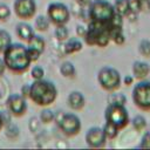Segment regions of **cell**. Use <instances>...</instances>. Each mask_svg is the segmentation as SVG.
I'll return each mask as SVG.
<instances>
[{"instance_id":"obj_1","label":"cell","mask_w":150,"mask_h":150,"mask_svg":"<svg viewBox=\"0 0 150 150\" xmlns=\"http://www.w3.org/2000/svg\"><path fill=\"white\" fill-rule=\"evenodd\" d=\"M6 68L14 74H23L30 67L32 60L28 54L27 46L15 42L11 43L2 53Z\"/></svg>"},{"instance_id":"obj_2","label":"cell","mask_w":150,"mask_h":150,"mask_svg":"<svg viewBox=\"0 0 150 150\" xmlns=\"http://www.w3.org/2000/svg\"><path fill=\"white\" fill-rule=\"evenodd\" d=\"M59 91L56 86L49 80H34L30 83L29 98L40 107H49L57 98Z\"/></svg>"},{"instance_id":"obj_3","label":"cell","mask_w":150,"mask_h":150,"mask_svg":"<svg viewBox=\"0 0 150 150\" xmlns=\"http://www.w3.org/2000/svg\"><path fill=\"white\" fill-rule=\"evenodd\" d=\"M110 23H101L95 21H89L87 26V33L83 38L86 45L96 46L104 48L111 41L110 39Z\"/></svg>"},{"instance_id":"obj_4","label":"cell","mask_w":150,"mask_h":150,"mask_svg":"<svg viewBox=\"0 0 150 150\" xmlns=\"http://www.w3.org/2000/svg\"><path fill=\"white\" fill-rule=\"evenodd\" d=\"M114 5L107 0H91L88 5V18L89 21L110 23L115 15Z\"/></svg>"},{"instance_id":"obj_5","label":"cell","mask_w":150,"mask_h":150,"mask_svg":"<svg viewBox=\"0 0 150 150\" xmlns=\"http://www.w3.org/2000/svg\"><path fill=\"white\" fill-rule=\"evenodd\" d=\"M97 82L100 87L105 91H116L122 83V77L120 71L110 66L102 67L97 73Z\"/></svg>"},{"instance_id":"obj_6","label":"cell","mask_w":150,"mask_h":150,"mask_svg":"<svg viewBox=\"0 0 150 150\" xmlns=\"http://www.w3.org/2000/svg\"><path fill=\"white\" fill-rule=\"evenodd\" d=\"M131 97L134 104L142 111H150V81L139 80L132 88Z\"/></svg>"},{"instance_id":"obj_7","label":"cell","mask_w":150,"mask_h":150,"mask_svg":"<svg viewBox=\"0 0 150 150\" xmlns=\"http://www.w3.org/2000/svg\"><path fill=\"white\" fill-rule=\"evenodd\" d=\"M104 120L105 122H109L117 127L120 130L124 129L130 122L129 112L125 105L121 104H108L104 110Z\"/></svg>"},{"instance_id":"obj_8","label":"cell","mask_w":150,"mask_h":150,"mask_svg":"<svg viewBox=\"0 0 150 150\" xmlns=\"http://www.w3.org/2000/svg\"><path fill=\"white\" fill-rule=\"evenodd\" d=\"M47 18L54 26L67 25L70 19L69 8L62 2H52L47 8Z\"/></svg>"},{"instance_id":"obj_9","label":"cell","mask_w":150,"mask_h":150,"mask_svg":"<svg viewBox=\"0 0 150 150\" xmlns=\"http://www.w3.org/2000/svg\"><path fill=\"white\" fill-rule=\"evenodd\" d=\"M57 125L60 130L62 131V134L68 137L76 136L81 131V128H82L80 117L73 112H68V114L64 112L62 118L57 122Z\"/></svg>"},{"instance_id":"obj_10","label":"cell","mask_w":150,"mask_h":150,"mask_svg":"<svg viewBox=\"0 0 150 150\" xmlns=\"http://www.w3.org/2000/svg\"><path fill=\"white\" fill-rule=\"evenodd\" d=\"M13 11L15 15L21 20L33 19L36 14V1L35 0H14Z\"/></svg>"},{"instance_id":"obj_11","label":"cell","mask_w":150,"mask_h":150,"mask_svg":"<svg viewBox=\"0 0 150 150\" xmlns=\"http://www.w3.org/2000/svg\"><path fill=\"white\" fill-rule=\"evenodd\" d=\"M6 107L8 112L15 117H21L27 111V102L21 94H11L6 100Z\"/></svg>"},{"instance_id":"obj_12","label":"cell","mask_w":150,"mask_h":150,"mask_svg":"<svg viewBox=\"0 0 150 150\" xmlns=\"http://www.w3.org/2000/svg\"><path fill=\"white\" fill-rule=\"evenodd\" d=\"M107 136L101 127H90L84 135V141L89 148L100 149L107 143Z\"/></svg>"},{"instance_id":"obj_13","label":"cell","mask_w":150,"mask_h":150,"mask_svg":"<svg viewBox=\"0 0 150 150\" xmlns=\"http://www.w3.org/2000/svg\"><path fill=\"white\" fill-rule=\"evenodd\" d=\"M67 103H68L70 109H73L74 111H79V110H82L84 108L86 97L81 91L73 90V91L69 93V95L67 97Z\"/></svg>"},{"instance_id":"obj_14","label":"cell","mask_w":150,"mask_h":150,"mask_svg":"<svg viewBox=\"0 0 150 150\" xmlns=\"http://www.w3.org/2000/svg\"><path fill=\"white\" fill-rule=\"evenodd\" d=\"M131 71L136 80H144L150 74V66L144 61H135L131 66Z\"/></svg>"},{"instance_id":"obj_15","label":"cell","mask_w":150,"mask_h":150,"mask_svg":"<svg viewBox=\"0 0 150 150\" xmlns=\"http://www.w3.org/2000/svg\"><path fill=\"white\" fill-rule=\"evenodd\" d=\"M15 33H16L18 38L25 42H28L35 34L33 27L27 22H19L15 26Z\"/></svg>"},{"instance_id":"obj_16","label":"cell","mask_w":150,"mask_h":150,"mask_svg":"<svg viewBox=\"0 0 150 150\" xmlns=\"http://www.w3.org/2000/svg\"><path fill=\"white\" fill-rule=\"evenodd\" d=\"M83 48V42L76 36V38H68V40L64 41V47H63V52L67 55L70 54H75L79 53L80 50H82Z\"/></svg>"},{"instance_id":"obj_17","label":"cell","mask_w":150,"mask_h":150,"mask_svg":"<svg viewBox=\"0 0 150 150\" xmlns=\"http://www.w3.org/2000/svg\"><path fill=\"white\" fill-rule=\"evenodd\" d=\"M28 43V48H32V49H35L38 50L39 53H43L45 52V48H46V40L43 36L41 35H38V34H34V36L27 42Z\"/></svg>"},{"instance_id":"obj_18","label":"cell","mask_w":150,"mask_h":150,"mask_svg":"<svg viewBox=\"0 0 150 150\" xmlns=\"http://www.w3.org/2000/svg\"><path fill=\"white\" fill-rule=\"evenodd\" d=\"M60 74L66 79H74L76 75V68L70 61H64L60 66Z\"/></svg>"},{"instance_id":"obj_19","label":"cell","mask_w":150,"mask_h":150,"mask_svg":"<svg viewBox=\"0 0 150 150\" xmlns=\"http://www.w3.org/2000/svg\"><path fill=\"white\" fill-rule=\"evenodd\" d=\"M110 39L117 46L124 45L125 36L123 34V29L121 27H110Z\"/></svg>"},{"instance_id":"obj_20","label":"cell","mask_w":150,"mask_h":150,"mask_svg":"<svg viewBox=\"0 0 150 150\" xmlns=\"http://www.w3.org/2000/svg\"><path fill=\"white\" fill-rule=\"evenodd\" d=\"M49 26H50V21L48 20L47 16L45 15H38L35 18V22H34V27L38 32H47L49 29Z\"/></svg>"},{"instance_id":"obj_21","label":"cell","mask_w":150,"mask_h":150,"mask_svg":"<svg viewBox=\"0 0 150 150\" xmlns=\"http://www.w3.org/2000/svg\"><path fill=\"white\" fill-rule=\"evenodd\" d=\"M114 9L117 14L122 15L123 18L127 16V14L130 12L129 9V5H128V0H115L114 1Z\"/></svg>"},{"instance_id":"obj_22","label":"cell","mask_w":150,"mask_h":150,"mask_svg":"<svg viewBox=\"0 0 150 150\" xmlns=\"http://www.w3.org/2000/svg\"><path fill=\"white\" fill-rule=\"evenodd\" d=\"M108 104H121V105H125L127 103V97L123 93H115L111 91V94L108 95Z\"/></svg>"},{"instance_id":"obj_23","label":"cell","mask_w":150,"mask_h":150,"mask_svg":"<svg viewBox=\"0 0 150 150\" xmlns=\"http://www.w3.org/2000/svg\"><path fill=\"white\" fill-rule=\"evenodd\" d=\"M54 35H55V39H56L59 42H64V41L68 40V38H69V29L67 28L66 25L55 26Z\"/></svg>"},{"instance_id":"obj_24","label":"cell","mask_w":150,"mask_h":150,"mask_svg":"<svg viewBox=\"0 0 150 150\" xmlns=\"http://www.w3.org/2000/svg\"><path fill=\"white\" fill-rule=\"evenodd\" d=\"M55 118V112L49 109L48 107H43V109L40 111V116H39V120L41 123L43 124H49L54 121Z\"/></svg>"},{"instance_id":"obj_25","label":"cell","mask_w":150,"mask_h":150,"mask_svg":"<svg viewBox=\"0 0 150 150\" xmlns=\"http://www.w3.org/2000/svg\"><path fill=\"white\" fill-rule=\"evenodd\" d=\"M12 43V36L6 29L0 28V54L4 53V50Z\"/></svg>"},{"instance_id":"obj_26","label":"cell","mask_w":150,"mask_h":150,"mask_svg":"<svg viewBox=\"0 0 150 150\" xmlns=\"http://www.w3.org/2000/svg\"><path fill=\"white\" fill-rule=\"evenodd\" d=\"M131 124H132V128L137 132H141L146 128V120L143 115H136L135 117H132Z\"/></svg>"},{"instance_id":"obj_27","label":"cell","mask_w":150,"mask_h":150,"mask_svg":"<svg viewBox=\"0 0 150 150\" xmlns=\"http://www.w3.org/2000/svg\"><path fill=\"white\" fill-rule=\"evenodd\" d=\"M102 129H103V131H104V134H105V136H107L108 139L116 138L117 135H118V131H120V129L117 127H115L114 124H111L109 122H105L104 125L102 127Z\"/></svg>"},{"instance_id":"obj_28","label":"cell","mask_w":150,"mask_h":150,"mask_svg":"<svg viewBox=\"0 0 150 150\" xmlns=\"http://www.w3.org/2000/svg\"><path fill=\"white\" fill-rule=\"evenodd\" d=\"M5 135L7 138L12 139V141H16L20 136V129L18 125L15 124H12L9 123L7 127H6V131H5Z\"/></svg>"},{"instance_id":"obj_29","label":"cell","mask_w":150,"mask_h":150,"mask_svg":"<svg viewBox=\"0 0 150 150\" xmlns=\"http://www.w3.org/2000/svg\"><path fill=\"white\" fill-rule=\"evenodd\" d=\"M138 53L144 57H150V40L142 39L138 43Z\"/></svg>"},{"instance_id":"obj_30","label":"cell","mask_w":150,"mask_h":150,"mask_svg":"<svg viewBox=\"0 0 150 150\" xmlns=\"http://www.w3.org/2000/svg\"><path fill=\"white\" fill-rule=\"evenodd\" d=\"M12 13V9L9 8V6L7 4L0 2V22H5L9 19Z\"/></svg>"},{"instance_id":"obj_31","label":"cell","mask_w":150,"mask_h":150,"mask_svg":"<svg viewBox=\"0 0 150 150\" xmlns=\"http://www.w3.org/2000/svg\"><path fill=\"white\" fill-rule=\"evenodd\" d=\"M30 76L33 80H41L45 76V69L41 66H34L30 69Z\"/></svg>"},{"instance_id":"obj_32","label":"cell","mask_w":150,"mask_h":150,"mask_svg":"<svg viewBox=\"0 0 150 150\" xmlns=\"http://www.w3.org/2000/svg\"><path fill=\"white\" fill-rule=\"evenodd\" d=\"M137 148L141 149H150V131H145L141 138V142Z\"/></svg>"},{"instance_id":"obj_33","label":"cell","mask_w":150,"mask_h":150,"mask_svg":"<svg viewBox=\"0 0 150 150\" xmlns=\"http://www.w3.org/2000/svg\"><path fill=\"white\" fill-rule=\"evenodd\" d=\"M129 9L132 13H139L141 12V0H128Z\"/></svg>"},{"instance_id":"obj_34","label":"cell","mask_w":150,"mask_h":150,"mask_svg":"<svg viewBox=\"0 0 150 150\" xmlns=\"http://www.w3.org/2000/svg\"><path fill=\"white\" fill-rule=\"evenodd\" d=\"M40 120L38 118V117H30V120H29V122H28V128H29V130L32 131V132H36L38 130H39V128H40Z\"/></svg>"},{"instance_id":"obj_35","label":"cell","mask_w":150,"mask_h":150,"mask_svg":"<svg viewBox=\"0 0 150 150\" xmlns=\"http://www.w3.org/2000/svg\"><path fill=\"white\" fill-rule=\"evenodd\" d=\"M75 32H76V36L77 38H84L86 36V33H87V27L83 26V25H77L76 28H75Z\"/></svg>"},{"instance_id":"obj_36","label":"cell","mask_w":150,"mask_h":150,"mask_svg":"<svg viewBox=\"0 0 150 150\" xmlns=\"http://www.w3.org/2000/svg\"><path fill=\"white\" fill-rule=\"evenodd\" d=\"M29 91H30V84L25 83V84L21 86V88H20V94H21L26 100L29 98Z\"/></svg>"},{"instance_id":"obj_37","label":"cell","mask_w":150,"mask_h":150,"mask_svg":"<svg viewBox=\"0 0 150 150\" xmlns=\"http://www.w3.org/2000/svg\"><path fill=\"white\" fill-rule=\"evenodd\" d=\"M27 48H28V47H27ZM28 54H29V57H30L32 62L38 61V60L40 59V56H41V53H39L38 50L32 49V48H28Z\"/></svg>"},{"instance_id":"obj_38","label":"cell","mask_w":150,"mask_h":150,"mask_svg":"<svg viewBox=\"0 0 150 150\" xmlns=\"http://www.w3.org/2000/svg\"><path fill=\"white\" fill-rule=\"evenodd\" d=\"M134 81H135V77L132 76V75H125L123 79H122V82H123V84L124 86H131V84H134Z\"/></svg>"},{"instance_id":"obj_39","label":"cell","mask_w":150,"mask_h":150,"mask_svg":"<svg viewBox=\"0 0 150 150\" xmlns=\"http://www.w3.org/2000/svg\"><path fill=\"white\" fill-rule=\"evenodd\" d=\"M6 64H5V61H4V59L2 57H0V76L1 75H4L5 74V71H6Z\"/></svg>"},{"instance_id":"obj_40","label":"cell","mask_w":150,"mask_h":150,"mask_svg":"<svg viewBox=\"0 0 150 150\" xmlns=\"http://www.w3.org/2000/svg\"><path fill=\"white\" fill-rule=\"evenodd\" d=\"M91 0H76V2L80 5V6H88L90 4Z\"/></svg>"},{"instance_id":"obj_41","label":"cell","mask_w":150,"mask_h":150,"mask_svg":"<svg viewBox=\"0 0 150 150\" xmlns=\"http://www.w3.org/2000/svg\"><path fill=\"white\" fill-rule=\"evenodd\" d=\"M4 125H5V120H4V114H2V112H0V131L2 130V128H4Z\"/></svg>"},{"instance_id":"obj_42","label":"cell","mask_w":150,"mask_h":150,"mask_svg":"<svg viewBox=\"0 0 150 150\" xmlns=\"http://www.w3.org/2000/svg\"><path fill=\"white\" fill-rule=\"evenodd\" d=\"M149 8H150V0H149Z\"/></svg>"},{"instance_id":"obj_43","label":"cell","mask_w":150,"mask_h":150,"mask_svg":"<svg viewBox=\"0 0 150 150\" xmlns=\"http://www.w3.org/2000/svg\"><path fill=\"white\" fill-rule=\"evenodd\" d=\"M0 97H1V91H0Z\"/></svg>"}]
</instances>
